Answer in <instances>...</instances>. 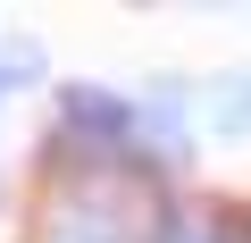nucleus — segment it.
Masks as SVG:
<instances>
[{"instance_id":"f257e3e1","label":"nucleus","mask_w":251,"mask_h":243,"mask_svg":"<svg viewBox=\"0 0 251 243\" xmlns=\"http://www.w3.org/2000/svg\"><path fill=\"white\" fill-rule=\"evenodd\" d=\"M209 126L218 135H251V67H234V76L209 84Z\"/></svg>"}]
</instances>
